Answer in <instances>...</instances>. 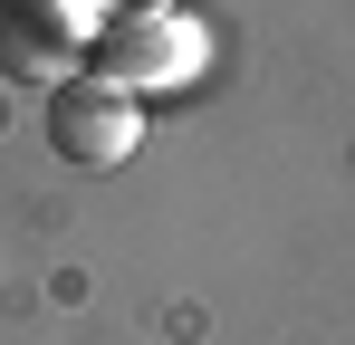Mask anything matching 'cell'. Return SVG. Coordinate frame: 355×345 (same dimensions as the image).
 I'll return each instance as SVG.
<instances>
[{
    "label": "cell",
    "mask_w": 355,
    "mask_h": 345,
    "mask_svg": "<svg viewBox=\"0 0 355 345\" xmlns=\"http://www.w3.org/2000/svg\"><path fill=\"white\" fill-rule=\"evenodd\" d=\"M116 10H154V0H116Z\"/></svg>",
    "instance_id": "cell-5"
},
{
    "label": "cell",
    "mask_w": 355,
    "mask_h": 345,
    "mask_svg": "<svg viewBox=\"0 0 355 345\" xmlns=\"http://www.w3.org/2000/svg\"><path fill=\"white\" fill-rule=\"evenodd\" d=\"M39 10H49V19H67V29H77L87 48H96V29L116 19V0H39Z\"/></svg>",
    "instance_id": "cell-4"
},
{
    "label": "cell",
    "mask_w": 355,
    "mask_h": 345,
    "mask_svg": "<svg viewBox=\"0 0 355 345\" xmlns=\"http://www.w3.org/2000/svg\"><path fill=\"white\" fill-rule=\"evenodd\" d=\"M87 77L125 87L135 106H144V96H164V87H192V77H202V19H192L182 0L116 10V19L96 29V48H87Z\"/></svg>",
    "instance_id": "cell-1"
},
{
    "label": "cell",
    "mask_w": 355,
    "mask_h": 345,
    "mask_svg": "<svg viewBox=\"0 0 355 345\" xmlns=\"http://www.w3.org/2000/svg\"><path fill=\"white\" fill-rule=\"evenodd\" d=\"M39 134H49V154L77 172H116L135 144H144V106L125 96V87H106V77H67V87H49V106H39Z\"/></svg>",
    "instance_id": "cell-2"
},
{
    "label": "cell",
    "mask_w": 355,
    "mask_h": 345,
    "mask_svg": "<svg viewBox=\"0 0 355 345\" xmlns=\"http://www.w3.org/2000/svg\"><path fill=\"white\" fill-rule=\"evenodd\" d=\"M0 77H49V87H67V77H87V39L67 29V19H49L39 0H0Z\"/></svg>",
    "instance_id": "cell-3"
}]
</instances>
